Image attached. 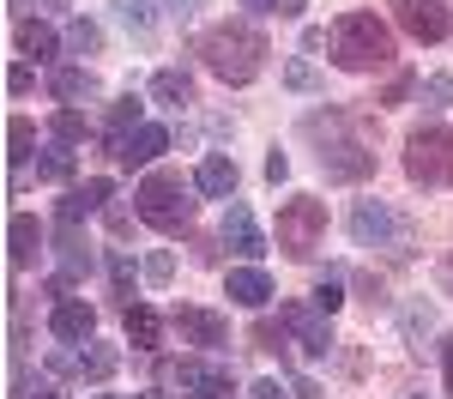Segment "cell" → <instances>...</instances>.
Listing matches in <instances>:
<instances>
[{"instance_id": "cell-50", "label": "cell", "mask_w": 453, "mask_h": 399, "mask_svg": "<svg viewBox=\"0 0 453 399\" xmlns=\"http://www.w3.org/2000/svg\"><path fill=\"white\" fill-rule=\"evenodd\" d=\"M290 394H296V399H320V387H314V381H296Z\"/></svg>"}, {"instance_id": "cell-49", "label": "cell", "mask_w": 453, "mask_h": 399, "mask_svg": "<svg viewBox=\"0 0 453 399\" xmlns=\"http://www.w3.org/2000/svg\"><path fill=\"white\" fill-rule=\"evenodd\" d=\"M164 6H170L175 19H188V12H200V6H206V0H164Z\"/></svg>"}, {"instance_id": "cell-14", "label": "cell", "mask_w": 453, "mask_h": 399, "mask_svg": "<svg viewBox=\"0 0 453 399\" xmlns=\"http://www.w3.org/2000/svg\"><path fill=\"white\" fill-rule=\"evenodd\" d=\"M157 151H170V127L145 121V127H134V134H121V140H115V164H121V170H145Z\"/></svg>"}, {"instance_id": "cell-39", "label": "cell", "mask_w": 453, "mask_h": 399, "mask_svg": "<svg viewBox=\"0 0 453 399\" xmlns=\"http://www.w3.org/2000/svg\"><path fill=\"white\" fill-rule=\"evenodd\" d=\"M284 176H290V157H284L279 145H273V151H266V181H273V188H279Z\"/></svg>"}, {"instance_id": "cell-12", "label": "cell", "mask_w": 453, "mask_h": 399, "mask_svg": "<svg viewBox=\"0 0 453 399\" xmlns=\"http://www.w3.org/2000/svg\"><path fill=\"white\" fill-rule=\"evenodd\" d=\"M49 333H55L61 345H91V339H97V309L79 303V296H61V303L49 309Z\"/></svg>"}, {"instance_id": "cell-55", "label": "cell", "mask_w": 453, "mask_h": 399, "mask_svg": "<svg viewBox=\"0 0 453 399\" xmlns=\"http://www.w3.org/2000/svg\"><path fill=\"white\" fill-rule=\"evenodd\" d=\"M104 399H109V394H104Z\"/></svg>"}, {"instance_id": "cell-1", "label": "cell", "mask_w": 453, "mask_h": 399, "mask_svg": "<svg viewBox=\"0 0 453 399\" xmlns=\"http://www.w3.org/2000/svg\"><path fill=\"white\" fill-rule=\"evenodd\" d=\"M194 55H200V67L211 79H224V85H254L260 73H266V31L260 25H248V19H224V25H211V31L194 36Z\"/></svg>"}, {"instance_id": "cell-7", "label": "cell", "mask_w": 453, "mask_h": 399, "mask_svg": "<svg viewBox=\"0 0 453 399\" xmlns=\"http://www.w3.org/2000/svg\"><path fill=\"white\" fill-rule=\"evenodd\" d=\"M320 236H326V206L314 200V194H296V200H284L279 206V249L290 260H309L320 249Z\"/></svg>"}, {"instance_id": "cell-3", "label": "cell", "mask_w": 453, "mask_h": 399, "mask_svg": "<svg viewBox=\"0 0 453 399\" xmlns=\"http://www.w3.org/2000/svg\"><path fill=\"white\" fill-rule=\"evenodd\" d=\"M393 55H399V42H393V31L375 12H345L333 25V67L375 73V67H393Z\"/></svg>"}, {"instance_id": "cell-8", "label": "cell", "mask_w": 453, "mask_h": 399, "mask_svg": "<svg viewBox=\"0 0 453 399\" xmlns=\"http://www.w3.org/2000/svg\"><path fill=\"white\" fill-rule=\"evenodd\" d=\"M175 339L181 345H194L200 357H218V351H230V321L224 315H211V309H200V303H175Z\"/></svg>"}, {"instance_id": "cell-11", "label": "cell", "mask_w": 453, "mask_h": 399, "mask_svg": "<svg viewBox=\"0 0 453 399\" xmlns=\"http://www.w3.org/2000/svg\"><path fill=\"white\" fill-rule=\"evenodd\" d=\"M175 381H181V399H230V369L200 357V351L175 363Z\"/></svg>"}, {"instance_id": "cell-28", "label": "cell", "mask_w": 453, "mask_h": 399, "mask_svg": "<svg viewBox=\"0 0 453 399\" xmlns=\"http://www.w3.org/2000/svg\"><path fill=\"white\" fill-rule=\"evenodd\" d=\"M109 134H115V140H121V134H134V127H145V104L140 97H134V91H127V97H121V104H109ZM109 157H115V151H109Z\"/></svg>"}, {"instance_id": "cell-5", "label": "cell", "mask_w": 453, "mask_h": 399, "mask_svg": "<svg viewBox=\"0 0 453 399\" xmlns=\"http://www.w3.org/2000/svg\"><path fill=\"white\" fill-rule=\"evenodd\" d=\"M345 224H350V236H357V249H381L393 260H411V249H418V230L393 212L387 200H357Z\"/></svg>"}, {"instance_id": "cell-21", "label": "cell", "mask_w": 453, "mask_h": 399, "mask_svg": "<svg viewBox=\"0 0 453 399\" xmlns=\"http://www.w3.org/2000/svg\"><path fill=\"white\" fill-rule=\"evenodd\" d=\"M109 194H115V188H109L104 176H91V181H85V188H73L67 200L55 206V218H61V224H79V218H85V212H97V206H109Z\"/></svg>"}, {"instance_id": "cell-33", "label": "cell", "mask_w": 453, "mask_h": 399, "mask_svg": "<svg viewBox=\"0 0 453 399\" xmlns=\"http://www.w3.org/2000/svg\"><path fill=\"white\" fill-rule=\"evenodd\" d=\"M418 97H423V109H441V104H453V79H448V73L423 79V85H418Z\"/></svg>"}, {"instance_id": "cell-34", "label": "cell", "mask_w": 453, "mask_h": 399, "mask_svg": "<svg viewBox=\"0 0 453 399\" xmlns=\"http://www.w3.org/2000/svg\"><path fill=\"white\" fill-rule=\"evenodd\" d=\"M284 85H290V91H314V85H320V73H314L309 61H290V67H284Z\"/></svg>"}, {"instance_id": "cell-13", "label": "cell", "mask_w": 453, "mask_h": 399, "mask_svg": "<svg viewBox=\"0 0 453 399\" xmlns=\"http://www.w3.org/2000/svg\"><path fill=\"white\" fill-rule=\"evenodd\" d=\"M218 242H224L230 254H242L248 266H254V260L266 254V236H260V224H254V212H248L242 200H236V206L224 212V230H218Z\"/></svg>"}, {"instance_id": "cell-42", "label": "cell", "mask_w": 453, "mask_h": 399, "mask_svg": "<svg viewBox=\"0 0 453 399\" xmlns=\"http://www.w3.org/2000/svg\"><path fill=\"white\" fill-rule=\"evenodd\" d=\"M357 290H363V303H387V290H381L375 272H357Z\"/></svg>"}, {"instance_id": "cell-18", "label": "cell", "mask_w": 453, "mask_h": 399, "mask_svg": "<svg viewBox=\"0 0 453 399\" xmlns=\"http://www.w3.org/2000/svg\"><path fill=\"white\" fill-rule=\"evenodd\" d=\"M194 97H200V91H194V73H188V67H157V73H151V104L188 109Z\"/></svg>"}, {"instance_id": "cell-53", "label": "cell", "mask_w": 453, "mask_h": 399, "mask_svg": "<svg viewBox=\"0 0 453 399\" xmlns=\"http://www.w3.org/2000/svg\"><path fill=\"white\" fill-rule=\"evenodd\" d=\"M242 6H266V0H242Z\"/></svg>"}, {"instance_id": "cell-27", "label": "cell", "mask_w": 453, "mask_h": 399, "mask_svg": "<svg viewBox=\"0 0 453 399\" xmlns=\"http://www.w3.org/2000/svg\"><path fill=\"white\" fill-rule=\"evenodd\" d=\"M115 345H97V339H91V345H85V351H79V381H109V375H115Z\"/></svg>"}, {"instance_id": "cell-35", "label": "cell", "mask_w": 453, "mask_h": 399, "mask_svg": "<svg viewBox=\"0 0 453 399\" xmlns=\"http://www.w3.org/2000/svg\"><path fill=\"white\" fill-rule=\"evenodd\" d=\"M411 91H418V79H411V73H393V79H387V91H381V104L393 109V104H405Z\"/></svg>"}, {"instance_id": "cell-36", "label": "cell", "mask_w": 453, "mask_h": 399, "mask_svg": "<svg viewBox=\"0 0 453 399\" xmlns=\"http://www.w3.org/2000/svg\"><path fill=\"white\" fill-rule=\"evenodd\" d=\"M145 279H151V285H170V279H175V254L157 249L151 260H145Z\"/></svg>"}, {"instance_id": "cell-22", "label": "cell", "mask_w": 453, "mask_h": 399, "mask_svg": "<svg viewBox=\"0 0 453 399\" xmlns=\"http://www.w3.org/2000/svg\"><path fill=\"white\" fill-rule=\"evenodd\" d=\"M121 326H127V345H140V351H157V345H164V321H157L145 303H127V309H121Z\"/></svg>"}, {"instance_id": "cell-23", "label": "cell", "mask_w": 453, "mask_h": 399, "mask_svg": "<svg viewBox=\"0 0 453 399\" xmlns=\"http://www.w3.org/2000/svg\"><path fill=\"white\" fill-rule=\"evenodd\" d=\"M55 249H61V266H67V279H91V242L79 236V224H61Z\"/></svg>"}, {"instance_id": "cell-46", "label": "cell", "mask_w": 453, "mask_h": 399, "mask_svg": "<svg viewBox=\"0 0 453 399\" xmlns=\"http://www.w3.org/2000/svg\"><path fill=\"white\" fill-rule=\"evenodd\" d=\"M441 375H448V399H453V333L441 339Z\"/></svg>"}, {"instance_id": "cell-24", "label": "cell", "mask_w": 453, "mask_h": 399, "mask_svg": "<svg viewBox=\"0 0 453 399\" xmlns=\"http://www.w3.org/2000/svg\"><path fill=\"white\" fill-rule=\"evenodd\" d=\"M6 164H12V170L36 164V127L25 121V115H12V121H6Z\"/></svg>"}, {"instance_id": "cell-30", "label": "cell", "mask_w": 453, "mask_h": 399, "mask_svg": "<svg viewBox=\"0 0 453 399\" xmlns=\"http://www.w3.org/2000/svg\"><path fill=\"white\" fill-rule=\"evenodd\" d=\"M67 49L73 55H97V49H104V31H97L91 19H73L67 25Z\"/></svg>"}, {"instance_id": "cell-6", "label": "cell", "mask_w": 453, "mask_h": 399, "mask_svg": "<svg viewBox=\"0 0 453 399\" xmlns=\"http://www.w3.org/2000/svg\"><path fill=\"white\" fill-rule=\"evenodd\" d=\"M405 176L418 188H453V127H418L405 140Z\"/></svg>"}, {"instance_id": "cell-40", "label": "cell", "mask_w": 453, "mask_h": 399, "mask_svg": "<svg viewBox=\"0 0 453 399\" xmlns=\"http://www.w3.org/2000/svg\"><path fill=\"white\" fill-rule=\"evenodd\" d=\"M320 49L333 55V31H320V25H314V31H303V55H320Z\"/></svg>"}, {"instance_id": "cell-9", "label": "cell", "mask_w": 453, "mask_h": 399, "mask_svg": "<svg viewBox=\"0 0 453 399\" xmlns=\"http://www.w3.org/2000/svg\"><path fill=\"white\" fill-rule=\"evenodd\" d=\"M387 6H393V25L411 36V42H448L453 36L448 0H387Z\"/></svg>"}, {"instance_id": "cell-19", "label": "cell", "mask_w": 453, "mask_h": 399, "mask_svg": "<svg viewBox=\"0 0 453 399\" xmlns=\"http://www.w3.org/2000/svg\"><path fill=\"white\" fill-rule=\"evenodd\" d=\"M49 91H55L61 104H91V97L104 91V79H97L91 67H55L49 73Z\"/></svg>"}, {"instance_id": "cell-47", "label": "cell", "mask_w": 453, "mask_h": 399, "mask_svg": "<svg viewBox=\"0 0 453 399\" xmlns=\"http://www.w3.org/2000/svg\"><path fill=\"white\" fill-rule=\"evenodd\" d=\"M405 333H429V309H405Z\"/></svg>"}, {"instance_id": "cell-54", "label": "cell", "mask_w": 453, "mask_h": 399, "mask_svg": "<svg viewBox=\"0 0 453 399\" xmlns=\"http://www.w3.org/2000/svg\"><path fill=\"white\" fill-rule=\"evenodd\" d=\"M49 6H67V0H49Z\"/></svg>"}, {"instance_id": "cell-4", "label": "cell", "mask_w": 453, "mask_h": 399, "mask_svg": "<svg viewBox=\"0 0 453 399\" xmlns=\"http://www.w3.org/2000/svg\"><path fill=\"white\" fill-rule=\"evenodd\" d=\"M134 200H140V218L151 230H164V236H188L194 230V188L175 170H151Z\"/></svg>"}, {"instance_id": "cell-16", "label": "cell", "mask_w": 453, "mask_h": 399, "mask_svg": "<svg viewBox=\"0 0 453 399\" xmlns=\"http://www.w3.org/2000/svg\"><path fill=\"white\" fill-rule=\"evenodd\" d=\"M42 224H36L31 212H12V224H6V260L25 272V266H36V254H42Z\"/></svg>"}, {"instance_id": "cell-17", "label": "cell", "mask_w": 453, "mask_h": 399, "mask_svg": "<svg viewBox=\"0 0 453 399\" xmlns=\"http://www.w3.org/2000/svg\"><path fill=\"white\" fill-rule=\"evenodd\" d=\"M224 290H230V303H242V309H266V303H273V279H266L260 266H230Z\"/></svg>"}, {"instance_id": "cell-41", "label": "cell", "mask_w": 453, "mask_h": 399, "mask_svg": "<svg viewBox=\"0 0 453 399\" xmlns=\"http://www.w3.org/2000/svg\"><path fill=\"white\" fill-rule=\"evenodd\" d=\"M254 345H260V351H279V345H284V333H279L273 321H260V326H254Z\"/></svg>"}, {"instance_id": "cell-37", "label": "cell", "mask_w": 453, "mask_h": 399, "mask_svg": "<svg viewBox=\"0 0 453 399\" xmlns=\"http://www.w3.org/2000/svg\"><path fill=\"white\" fill-rule=\"evenodd\" d=\"M12 399H61V394H55L49 381H36V387H31V381L19 375V381H12Z\"/></svg>"}, {"instance_id": "cell-51", "label": "cell", "mask_w": 453, "mask_h": 399, "mask_svg": "<svg viewBox=\"0 0 453 399\" xmlns=\"http://www.w3.org/2000/svg\"><path fill=\"white\" fill-rule=\"evenodd\" d=\"M25 6H31V0H12V12H19V19H31V12H25Z\"/></svg>"}, {"instance_id": "cell-43", "label": "cell", "mask_w": 453, "mask_h": 399, "mask_svg": "<svg viewBox=\"0 0 453 399\" xmlns=\"http://www.w3.org/2000/svg\"><path fill=\"white\" fill-rule=\"evenodd\" d=\"M435 285H441V296H453V249L435 260Z\"/></svg>"}, {"instance_id": "cell-48", "label": "cell", "mask_w": 453, "mask_h": 399, "mask_svg": "<svg viewBox=\"0 0 453 399\" xmlns=\"http://www.w3.org/2000/svg\"><path fill=\"white\" fill-rule=\"evenodd\" d=\"M248 399H284V387H279V381H254V387H248Z\"/></svg>"}, {"instance_id": "cell-2", "label": "cell", "mask_w": 453, "mask_h": 399, "mask_svg": "<svg viewBox=\"0 0 453 399\" xmlns=\"http://www.w3.org/2000/svg\"><path fill=\"white\" fill-rule=\"evenodd\" d=\"M303 134L320 140L314 164H320V176H326V181H369V176H375V145L350 140V115H345V109H326V115L314 109V115H303Z\"/></svg>"}, {"instance_id": "cell-52", "label": "cell", "mask_w": 453, "mask_h": 399, "mask_svg": "<svg viewBox=\"0 0 453 399\" xmlns=\"http://www.w3.org/2000/svg\"><path fill=\"white\" fill-rule=\"evenodd\" d=\"M140 399H170V394H157V387H151V394H140Z\"/></svg>"}, {"instance_id": "cell-25", "label": "cell", "mask_w": 453, "mask_h": 399, "mask_svg": "<svg viewBox=\"0 0 453 399\" xmlns=\"http://www.w3.org/2000/svg\"><path fill=\"white\" fill-rule=\"evenodd\" d=\"M109 6H115V19L127 25V36H140V42L157 36V12H151V0H109Z\"/></svg>"}, {"instance_id": "cell-15", "label": "cell", "mask_w": 453, "mask_h": 399, "mask_svg": "<svg viewBox=\"0 0 453 399\" xmlns=\"http://www.w3.org/2000/svg\"><path fill=\"white\" fill-rule=\"evenodd\" d=\"M194 188H200L206 200H236V188H242V170H236V157H224V151H206V157H200V170H194Z\"/></svg>"}, {"instance_id": "cell-45", "label": "cell", "mask_w": 453, "mask_h": 399, "mask_svg": "<svg viewBox=\"0 0 453 399\" xmlns=\"http://www.w3.org/2000/svg\"><path fill=\"white\" fill-rule=\"evenodd\" d=\"M303 6H309V0H266V12H279V19H296Z\"/></svg>"}, {"instance_id": "cell-31", "label": "cell", "mask_w": 453, "mask_h": 399, "mask_svg": "<svg viewBox=\"0 0 453 399\" xmlns=\"http://www.w3.org/2000/svg\"><path fill=\"white\" fill-rule=\"evenodd\" d=\"M320 315H339V303H345V285H339V272H326L320 285H314V296H309Z\"/></svg>"}, {"instance_id": "cell-20", "label": "cell", "mask_w": 453, "mask_h": 399, "mask_svg": "<svg viewBox=\"0 0 453 399\" xmlns=\"http://www.w3.org/2000/svg\"><path fill=\"white\" fill-rule=\"evenodd\" d=\"M12 42H19V55H31V61H55V55H61V36L49 31L42 19H19V25H12Z\"/></svg>"}, {"instance_id": "cell-32", "label": "cell", "mask_w": 453, "mask_h": 399, "mask_svg": "<svg viewBox=\"0 0 453 399\" xmlns=\"http://www.w3.org/2000/svg\"><path fill=\"white\" fill-rule=\"evenodd\" d=\"M109 279H115V296H127V303H134V260H127L121 249L109 254ZM127 303H121V309H127Z\"/></svg>"}, {"instance_id": "cell-29", "label": "cell", "mask_w": 453, "mask_h": 399, "mask_svg": "<svg viewBox=\"0 0 453 399\" xmlns=\"http://www.w3.org/2000/svg\"><path fill=\"white\" fill-rule=\"evenodd\" d=\"M49 134H55V140H61V145H79V140H85V134H91V121H85V115H79V109H55V121H49Z\"/></svg>"}, {"instance_id": "cell-26", "label": "cell", "mask_w": 453, "mask_h": 399, "mask_svg": "<svg viewBox=\"0 0 453 399\" xmlns=\"http://www.w3.org/2000/svg\"><path fill=\"white\" fill-rule=\"evenodd\" d=\"M73 170H79V157H73V145H49L42 157H36V181H55V188H67L73 181Z\"/></svg>"}, {"instance_id": "cell-38", "label": "cell", "mask_w": 453, "mask_h": 399, "mask_svg": "<svg viewBox=\"0 0 453 399\" xmlns=\"http://www.w3.org/2000/svg\"><path fill=\"white\" fill-rule=\"evenodd\" d=\"M31 85H36V73L25 67V61H19V67H12V73H6V91H12V97H25Z\"/></svg>"}, {"instance_id": "cell-10", "label": "cell", "mask_w": 453, "mask_h": 399, "mask_svg": "<svg viewBox=\"0 0 453 399\" xmlns=\"http://www.w3.org/2000/svg\"><path fill=\"white\" fill-rule=\"evenodd\" d=\"M279 321H284V333L296 339V351H303V357H326V351L339 345V339H333V315H320L314 303H284Z\"/></svg>"}, {"instance_id": "cell-44", "label": "cell", "mask_w": 453, "mask_h": 399, "mask_svg": "<svg viewBox=\"0 0 453 399\" xmlns=\"http://www.w3.org/2000/svg\"><path fill=\"white\" fill-rule=\"evenodd\" d=\"M109 230L127 236V230H134V212H127V206H109Z\"/></svg>"}]
</instances>
